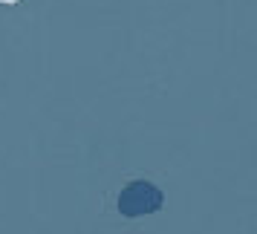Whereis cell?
<instances>
[{
  "mask_svg": "<svg viewBox=\"0 0 257 234\" xmlns=\"http://www.w3.org/2000/svg\"><path fill=\"white\" fill-rule=\"evenodd\" d=\"M162 205H165V194L148 179H133L118 194V214L130 217V220L145 217V214H156V211H162Z\"/></svg>",
  "mask_w": 257,
  "mask_h": 234,
  "instance_id": "obj_1",
  "label": "cell"
},
{
  "mask_svg": "<svg viewBox=\"0 0 257 234\" xmlns=\"http://www.w3.org/2000/svg\"><path fill=\"white\" fill-rule=\"evenodd\" d=\"M0 3H18V0H0Z\"/></svg>",
  "mask_w": 257,
  "mask_h": 234,
  "instance_id": "obj_2",
  "label": "cell"
}]
</instances>
